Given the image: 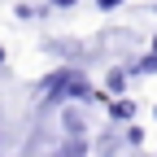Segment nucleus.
I'll use <instances>...</instances> for the list:
<instances>
[{
    "instance_id": "nucleus-1",
    "label": "nucleus",
    "mask_w": 157,
    "mask_h": 157,
    "mask_svg": "<svg viewBox=\"0 0 157 157\" xmlns=\"http://www.w3.org/2000/svg\"><path fill=\"white\" fill-rule=\"evenodd\" d=\"M39 96H44V105H70V101H74V105H96V101H105V96L83 78V70H78V66L52 70L44 83H39Z\"/></svg>"
},
{
    "instance_id": "nucleus-2",
    "label": "nucleus",
    "mask_w": 157,
    "mask_h": 157,
    "mask_svg": "<svg viewBox=\"0 0 157 157\" xmlns=\"http://www.w3.org/2000/svg\"><path fill=\"white\" fill-rule=\"evenodd\" d=\"M61 127H66L70 140H83L87 135V122H83V113H78L74 105H61Z\"/></svg>"
},
{
    "instance_id": "nucleus-3",
    "label": "nucleus",
    "mask_w": 157,
    "mask_h": 157,
    "mask_svg": "<svg viewBox=\"0 0 157 157\" xmlns=\"http://www.w3.org/2000/svg\"><path fill=\"white\" fill-rule=\"evenodd\" d=\"M52 157H87V140H70V135H66Z\"/></svg>"
},
{
    "instance_id": "nucleus-4",
    "label": "nucleus",
    "mask_w": 157,
    "mask_h": 157,
    "mask_svg": "<svg viewBox=\"0 0 157 157\" xmlns=\"http://www.w3.org/2000/svg\"><path fill=\"white\" fill-rule=\"evenodd\" d=\"M127 74H157V52L140 57V61H127Z\"/></svg>"
},
{
    "instance_id": "nucleus-5",
    "label": "nucleus",
    "mask_w": 157,
    "mask_h": 157,
    "mask_svg": "<svg viewBox=\"0 0 157 157\" xmlns=\"http://www.w3.org/2000/svg\"><path fill=\"white\" fill-rule=\"evenodd\" d=\"M109 118H118V122L135 118V101H127V96H122V101H113V105H109Z\"/></svg>"
},
{
    "instance_id": "nucleus-6",
    "label": "nucleus",
    "mask_w": 157,
    "mask_h": 157,
    "mask_svg": "<svg viewBox=\"0 0 157 157\" xmlns=\"http://www.w3.org/2000/svg\"><path fill=\"white\" fill-rule=\"evenodd\" d=\"M105 87H109L113 96H122V92H127V70H109V74H105Z\"/></svg>"
},
{
    "instance_id": "nucleus-7",
    "label": "nucleus",
    "mask_w": 157,
    "mask_h": 157,
    "mask_svg": "<svg viewBox=\"0 0 157 157\" xmlns=\"http://www.w3.org/2000/svg\"><path fill=\"white\" fill-rule=\"evenodd\" d=\"M118 5H122V0H96V9H105V13H109V9H118Z\"/></svg>"
},
{
    "instance_id": "nucleus-8",
    "label": "nucleus",
    "mask_w": 157,
    "mask_h": 157,
    "mask_svg": "<svg viewBox=\"0 0 157 157\" xmlns=\"http://www.w3.org/2000/svg\"><path fill=\"white\" fill-rule=\"evenodd\" d=\"M48 5H52V9H74L78 0H48Z\"/></svg>"
},
{
    "instance_id": "nucleus-9",
    "label": "nucleus",
    "mask_w": 157,
    "mask_h": 157,
    "mask_svg": "<svg viewBox=\"0 0 157 157\" xmlns=\"http://www.w3.org/2000/svg\"><path fill=\"white\" fill-rule=\"evenodd\" d=\"M0 61H5V44H0Z\"/></svg>"
},
{
    "instance_id": "nucleus-10",
    "label": "nucleus",
    "mask_w": 157,
    "mask_h": 157,
    "mask_svg": "<svg viewBox=\"0 0 157 157\" xmlns=\"http://www.w3.org/2000/svg\"><path fill=\"white\" fill-rule=\"evenodd\" d=\"M153 52H157V35H153Z\"/></svg>"
}]
</instances>
